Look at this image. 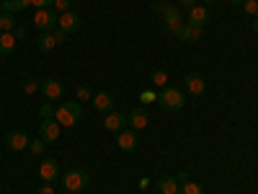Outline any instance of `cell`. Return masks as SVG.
Segmentation results:
<instances>
[{
  "label": "cell",
  "instance_id": "obj_1",
  "mask_svg": "<svg viewBox=\"0 0 258 194\" xmlns=\"http://www.w3.org/2000/svg\"><path fill=\"white\" fill-rule=\"evenodd\" d=\"M88 181H91V174L85 168H70V171L62 174V189L70 191V194L83 191L85 186H88Z\"/></svg>",
  "mask_w": 258,
  "mask_h": 194
},
{
  "label": "cell",
  "instance_id": "obj_2",
  "mask_svg": "<svg viewBox=\"0 0 258 194\" xmlns=\"http://www.w3.org/2000/svg\"><path fill=\"white\" fill-rule=\"evenodd\" d=\"M80 114H83L80 101H64V104H59V106H57L54 119H57L62 127H73V124H78Z\"/></svg>",
  "mask_w": 258,
  "mask_h": 194
},
{
  "label": "cell",
  "instance_id": "obj_3",
  "mask_svg": "<svg viewBox=\"0 0 258 194\" xmlns=\"http://www.w3.org/2000/svg\"><path fill=\"white\" fill-rule=\"evenodd\" d=\"M158 104L163 106L165 112H178V109H183L186 99H183V93L178 88H163L158 93Z\"/></svg>",
  "mask_w": 258,
  "mask_h": 194
},
{
  "label": "cell",
  "instance_id": "obj_4",
  "mask_svg": "<svg viewBox=\"0 0 258 194\" xmlns=\"http://www.w3.org/2000/svg\"><path fill=\"white\" fill-rule=\"evenodd\" d=\"M57 21H59V13L52 11V8H39L34 13V26L39 31H54L57 29Z\"/></svg>",
  "mask_w": 258,
  "mask_h": 194
},
{
  "label": "cell",
  "instance_id": "obj_5",
  "mask_svg": "<svg viewBox=\"0 0 258 194\" xmlns=\"http://www.w3.org/2000/svg\"><path fill=\"white\" fill-rule=\"evenodd\" d=\"M68 39V34H64L62 29H54V31H41V36H36V47L41 52H52L57 44H62V41Z\"/></svg>",
  "mask_w": 258,
  "mask_h": 194
},
{
  "label": "cell",
  "instance_id": "obj_6",
  "mask_svg": "<svg viewBox=\"0 0 258 194\" xmlns=\"http://www.w3.org/2000/svg\"><path fill=\"white\" fill-rule=\"evenodd\" d=\"M160 18H163V26L173 34L178 26H183V13L176 8V6H165L163 8V13H160Z\"/></svg>",
  "mask_w": 258,
  "mask_h": 194
},
{
  "label": "cell",
  "instance_id": "obj_7",
  "mask_svg": "<svg viewBox=\"0 0 258 194\" xmlns=\"http://www.w3.org/2000/svg\"><path fill=\"white\" fill-rule=\"evenodd\" d=\"M116 145L124 150V153H132V150H137V145H140V135H137V129L124 127L121 132H119V137H116Z\"/></svg>",
  "mask_w": 258,
  "mask_h": 194
},
{
  "label": "cell",
  "instance_id": "obj_8",
  "mask_svg": "<svg viewBox=\"0 0 258 194\" xmlns=\"http://www.w3.org/2000/svg\"><path fill=\"white\" fill-rule=\"evenodd\" d=\"M59 122L57 119H41L39 124V137L44 140V142H57L59 140Z\"/></svg>",
  "mask_w": 258,
  "mask_h": 194
},
{
  "label": "cell",
  "instance_id": "obj_9",
  "mask_svg": "<svg viewBox=\"0 0 258 194\" xmlns=\"http://www.w3.org/2000/svg\"><path fill=\"white\" fill-rule=\"evenodd\" d=\"M39 91L44 93L47 101H49V99H62V96H64V85H62L59 78H47V80H41V88H39Z\"/></svg>",
  "mask_w": 258,
  "mask_h": 194
},
{
  "label": "cell",
  "instance_id": "obj_10",
  "mask_svg": "<svg viewBox=\"0 0 258 194\" xmlns=\"http://www.w3.org/2000/svg\"><path fill=\"white\" fill-rule=\"evenodd\" d=\"M57 29H62L64 34H75V31L80 29V16H78L75 11H64V13H59Z\"/></svg>",
  "mask_w": 258,
  "mask_h": 194
},
{
  "label": "cell",
  "instance_id": "obj_11",
  "mask_svg": "<svg viewBox=\"0 0 258 194\" xmlns=\"http://www.w3.org/2000/svg\"><path fill=\"white\" fill-rule=\"evenodd\" d=\"M186 18H188V24H191V26H199V29H202L204 24H209V18H212V16H209V8H207V6H191Z\"/></svg>",
  "mask_w": 258,
  "mask_h": 194
},
{
  "label": "cell",
  "instance_id": "obj_12",
  "mask_svg": "<svg viewBox=\"0 0 258 194\" xmlns=\"http://www.w3.org/2000/svg\"><path fill=\"white\" fill-rule=\"evenodd\" d=\"M29 142H31V137L26 132H21V129H11V132L6 135V145L11 150H26Z\"/></svg>",
  "mask_w": 258,
  "mask_h": 194
},
{
  "label": "cell",
  "instance_id": "obj_13",
  "mask_svg": "<svg viewBox=\"0 0 258 194\" xmlns=\"http://www.w3.org/2000/svg\"><path fill=\"white\" fill-rule=\"evenodd\" d=\"M39 174H41V179H44V181L59 179L62 176L59 174V161L57 158H44V161H41V166H39Z\"/></svg>",
  "mask_w": 258,
  "mask_h": 194
},
{
  "label": "cell",
  "instance_id": "obj_14",
  "mask_svg": "<svg viewBox=\"0 0 258 194\" xmlns=\"http://www.w3.org/2000/svg\"><path fill=\"white\" fill-rule=\"evenodd\" d=\"M103 127L109 129V132H121L124 127H129L126 114H121V112H109V114H106V119H103Z\"/></svg>",
  "mask_w": 258,
  "mask_h": 194
},
{
  "label": "cell",
  "instance_id": "obj_15",
  "mask_svg": "<svg viewBox=\"0 0 258 194\" xmlns=\"http://www.w3.org/2000/svg\"><path fill=\"white\" fill-rule=\"evenodd\" d=\"M183 83H186V91H188L191 96H202V93L207 91V83H204V78H202L199 73H188V75L183 78Z\"/></svg>",
  "mask_w": 258,
  "mask_h": 194
},
{
  "label": "cell",
  "instance_id": "obj_16",
  "mask_svg": "<svg viewBox=\"0 0 258 194\" xmlns=\"http://www.w3.org/2000/svg\"><path fill=\"white\" fill-rule=\"evenodd\" d=\"M173 36L181 39V41H199L202 39V29L199 26H191V24H183V26H178L173 31Z\"/></svg>",
  "mask_w": 258,
  "mask_h": 194
},
{
  "label": "cell",
  "instance_id": "obj_17",
  "mask_svg": "<svg viewBox=\"0 0 258 194\" xmlns=\"http://www.w3.org/2000/svg\"><path fill=\"white\" fill-rule=\"evenodd\" d=\"M126 122H129V127H132V129H137V132H140V129H145V127L150 124V114H147V112L142 109V106H140V109L129 112Z\"/></svg>",
  "mask_w": 258,
  "mask_h": 194
},
{
  "label": "cell",
  "instance_id": "obj_18",
  "mask_svg": "<svg viewBox=\"0 0 258 194\" xmlns=\"http://www.w3.org/2000/svg\"><path fill=\"white\" fill-rule=\"evenodd\" d=\"M91 101H93V106H96V112H101V114L114 112V96H111V93H96Z\"/></svg>",
  "mask_w": 258,
  "mask_h": 194
},
{
  "label": "cell",
  "instance_id": "obj_19",
  "mask_svg": "<svg viewBox=\"0 0 258 194\" xmlns=\"http://www.w3.org/2000/svg\"><path fill=\"white\" fill-rule=\"evenodd\" d=\"M13 50H16V34L13 31H3L0 34V55L8 57V55H13Z\"/></svg>",
  "mask_w": 258,
  "mask_h": 194
},
{
  "label": "cell",
  "instance_id": "obj_20",
  "mask_svg": "<svg viewBox=\"0 0 258 194\" xmlns=\"http://www.w3.org/2000/svg\"><path fill=\"white\" fill-rule=\"evenodd\" d=\"M178 181L173 179V176H160L158 179V191L160 194H178Z\"/></svg>",
  "mask_w": 258,
  "mask_h": 194
},
{
  "label": "cell",
  "instance_id": "obj_21",
  "mask_svg": "<svg viewBox=\"0 0 258 194\" xmlns=\"http://www.w3.org/2000/svg\"><path fill=\"white\" fill-rule=\"evenodd\" d=\"M31 3H29V0H3V11L6 13H24L26 8H29Z\"/></svg>",
  "mask_w": 258,
  "mask_h": 194
},
{
  "label": "cell",
  "instance_id": "obj_22",
  "mask_svg": "<svg viewBox=\"0 0 258 194\" xmlns=\"http://www.w3.org/2000/svg\"><path fill=\"white\" fill-rule=\"evenodd\" d=\"M21 88H24L26 96H31V93H36V91L41 88V80H39V78H26L24 83H21Z\"/></svg>",
  "mask_w": 258,
  "mask_h": 194
},
{
  "label": "cell",
  "instance_id": "obj_23",
  "mask_svg": "<svg viewBox=\"0 0 258 194\" xmlns=\"http://www.w3.org/2000/svg\"><path fill=\"white\" fill-rule=\"evenodd\" d=\"M16 26H18V24H16V16L3 11V16H0V29H3V31H13Z\"/></svg>",
  "mask_w": 258,
  "mask_h": 194
},
{
  "label": "cell",
  "instance_id": "obj_24",
  "mask_svg": "<svg viewBox=\"0 0 258 194\" xmlns=\"http://www.w3.org/2000/svg\"><path fill=\"white\" fill-rule=\"evenodd\" d=\"M150 80H153V85H158V88H165V83H168V73H165L163 68H158V70H153Z\"/></svg>",
  "mask_w": 258,
  "mask_h": 194
},
{
  "label": "cell",
  "instance_id": "obj_25",
  "mask_svg": "<svg viewBox=\"0 0 258 194\" xmlns=\"http://www.w3.org/2000/svg\"><path fill=\"white\" fill-rule=\"evenodd\" d=\"M178 194H204V189L197 181H183L181 189H178Z\"/></svg>",
  "mask_w": 258,
  "mask_h": 194
},
{
  "label": "cell",
  "instance_id": "obj_26",
  "mask_svg": "<svg viewBox=\"0 0 258 194\" xmlns=\"http://www.w3.org/2000/svg\"><path fill=\"white\" fill-rule=\"evenodd\" d=\"M54 112H57V109H54V106H52L49 101H44V104L39 106V114H41V119H54Z\"/></svg>",
  "mask_w": 258,
  "mask_h": 194
},
{
  "label": "cell",
  "instance_id": "obj_27",
  "mask_svg": "<svg viewBox=\"0 0 258 194\" xmlns=\"http://www.w3.org/2000/svg\"><path fill=\"white\" fill-rule=\"evenodd\" d=\"M44 148H47V142L41 140V137H39V140H31V142H29V150H31V153H36V156H41V153H44Z\"/></svg>",
  "mask_w": 258,
  "mask_h": 194
},
{
  "label": "cell",
  "instance_id": "obj_28",
  "mask_svg": "<svg viewBox=\"0 0 258 194\" xmlns=\"http://www.w3.org/2000/svg\"><path fill=\"white\" fill-rule=\"evenodd\" d=\"M75 96H78L80 101H88V99H93V93H91L88 85H78V88H75Z\"/></svg>",
  "mask_w": 258,
  "mask_h": 194
},
{
  "label": "cell",
  "instance_id": "obj_29",
  "mask_svg": "<svg viewBox=\"0 0 258 194\" xmlns=\"http://www.w3.org/2000/svg\"><path fill=\"white\" fill-rule=\"evenodd\" d=\"M137 99H140V104H153V101H158V93L155 91H142Z\"/></svg>",
  "mask_w": 258,
  "mask_h": 194
},
{
  "label": "cell",
  "instance_id": "obj_30",
  "mask_svg": "<svg viewBox=\"0 0 258 194\" xmlns=\"http://www.w3.org/2000/svg\"><path fill=\"white\" fill-rule=\"evenodd\" d=\"M243 8H245L248 16H258V0H245Z\"/></svg>",
  "mask_w": 258,
  "mask_h": 194
},
{
  "label": "cell",
  "instance_id": "obj_31",
  "mask_svg": "<svg viewBox=\"0 0 258 194\" xmlns=\"http://www.w3.org/2000/svg\"><path fill=\"white\" fill-rule=\"evenodd\" d=\"M29 3L39 11V8H49V6H54V0H29Z\"/></svg>",
  "mask_w": 258,
  "mask_h": 194
},
{
  "label": "cell",
  "instance_id": "obj_32",
  "mask_svg": "<svg viewBox=\"0 0 258 194\" xmlns=\"http://www.w3.org/2000/svg\"><path fill=\"white\" fill-rule=\"evenodd\" d=\"M54 6L59 13H64V11H70V0H54Z\"/></svg>",
  "mask_w": 258,
  "mask_h": 194
},
{
  "label": "cell",
  "instance_id": "obj_33",
  "mask_svg": "<svg viewBox=\"0 0 258 194\" xmlns=\"http://www.w3.org/2000/svg\"><path fill=\"white\" fill-rule=\"evenodd\" d=\"M36 194H54V189H52V184L47 181V184H41V186H39V191H36Z\"/></svg>",
  "mask_w": 258,
  "mask_h": 194
},
{
  "label": "cell",
  "instance_id": "obj_34",
  "mask_svg": "<svg viewBox=\"0 0 258 194\" xmlns=\"http://www.w3.org/2000/svg\"><path fill=\"white\" fill-rule=\"evenodd\" d=\"M13 34H16V39H21V36H26V29H24V26H16Z\"/></svg>",
  "mask_w": 258,
  "mask_h": 194
},
{
  "label": "cell",
  "instance_id": "obj_35",
  "mask_svg": "<svg viewBox=\"0 0 258 194\" xmlns=\"http://www.w3.org/2000/svg\"><path fill=\"white\" fill-rule=\"evenodd\" d=\"M163 8H165V3H160V0H158V3L153 6V13H163Z\"/></svg>",
  "mask_w": 258,
  "mask_h": 194
},
{
  "label": "cell",
  "instance_id": "obj_36",
  "mask_svg": "<svg viewBox=\"0 0 258 194\" xmlns=\"http://www.w3.org/2000/svg\"><path fill=\"white\" fill-rule=\"evenodd\" d=\"M178 3H181V6H188V8H191L194 3H197V0H178Z\"/></svg>",
  "mask_w": 258,
  "mask_h": 194
},
{
  "label": "cell",
  "instance_id": "obj_37",
  "mask_svg": "<svg viewBox=\"0 0 258 194\" xmlns=\"http://www.w3.org/2000/svg\"><path fill=\"white\" fill-rule=\"evenodd\" d=\"M253 31H255V34H258V16H255V18H253Z\"/></svg>",
  "mask_w": 258,
  "mask_h": 194
},
{
  "label": "cell",
  "instance_id": "obj_38",
  "mask_svg": "<svg viewBox=\"0 0 258 194\" xmlns=\"http://www.w3.org/2000/svg\"><path fill=\"white\" fill-rule=\"evenodd\" d=\"M230 3H232V6H243V3H245V0H230Z\"/></svg>",
  "mask_w": 258,
  "mask_h": 194
},
{
  "label": "cell",
  "instance_id": "obj_39",
  "mask_svg": "<svg viewBox=\"0 0 258 194\" xmlns=\"http://www.w3.org/2000/svg\"><path fill=\"white\" fill-rule=\"evenodd\" d=\"M212 3H217V0H204V6H212Z\"/></svg>",
  "mask_w": 258,
  "mask_h": 194
}]
</instances>
